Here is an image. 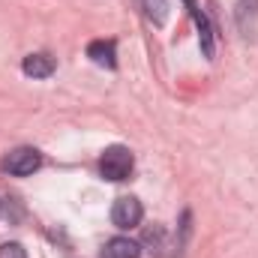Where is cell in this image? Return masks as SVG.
Returning a JSON list of instances; mask_svg holds the SVG:
<instances>
[{
    "label": "cell",
    "instance_id": "obj_1",
    "mask_svg": "<svg viewBox=\"0 0 258 258\" xmlns=\"http://www.w3.org/2000/svg\"><path fill=\"white\" fill-rule=\"evenodd\" d=\"M132 165H135V159H132L129 147L114 144V147H108V150L102 153V159H99V174H102L105 180L120 183V180H126L129 174H132Z\"/></svg>",
    "mask_w": 258,
    "mask_h": 258
},
{
    "label": "cell",
    "instance_id": "obj_2",
    "mask_svg": "<svg viewBox=\"0 0 258 258\" xmlns=\"http://www.w3.org/2000/svg\"><path fill=\"white\" fill-rule=\"evenodd\" d=\"M39 165H42V156H39V150H33V147H15V150H9V153L3 156V162H0V168H3L6 174H12V177H27V174H33Z\"/></svg>",
    "mask_w": 258,
    "mask_h": 258
},
{
    "label": "cell",
    "instance_id": "obj_3",
    "mask_svg": "<svg viewBox=\"0 0 258 258\" xmlns=\"http://www.w3.org/2000/svg\"><path fill=\"white\" fill-rule=\"evenodd\" d=\"M141 216H144V207H141V201L132 198V195H120V198L114 201V207H111V222H114L117 228H135V225L141 222Z\"/></svg>",
    "mask_w": 258,
    "mask_h": 258
},
{
    "label": "cell",
    "instance_id": "obj_4",
    "mask_svg": "<svg viewBox=\"0 0 258 258\" xmlns=\"http://www.w3.org/2000/svg\"><path fill=\"white\" fill-rule=\"evenodd\" d=\"M186 3V9H189V15H192L195 27H198V39H201V51L207 54V57H213L216 54V42H213V24H210V18H207V12L195 3V0H183Z\"/></svg>",
    "mask_w": 258,
    "mask_h": 258
},
{
    "label": "cell",
    "instance_id": "obj_5",
    "mask_svg": "<svg viewBox=\"0 0 258 258\" xmlns=\"http://www.w3.org/2000/svg\"><path fill=\"white\" fill-rule=\"evenodd\" d=\"M87 57L96 66H105V69H114L117 66V45L114 39H96L87 45Z\"/></svg>",
    "mask_w": 258,
    "mask_h": 258
},
{
    "label": "cell",
    "instance_id": "obj_6",
    "mask_svg": "<svg viewBox=\"0 0 258 258\" xmlns=\"http://www.w3.org/2000/svg\"><path fill=\"white\" fill-rule=\"evenodd\" d=\"M102 258H138L141 255V246L129 237H111L105 246H102Z\"/></svg>",
    "mask_w": 258,
    "mask_h": 258
},
{
    "label": "cell",
    "instance_id": "obj_7",
    "mask_svg": "<svg viewBox=\"0 0 258 258\" xmlns=\"http://www.w3.org/2000/svg\"><path fill=\"white\" fill-rule=\"evenodd\" d=\"M21 69L30 78H48V75H54V57L51 54H27Z\"/></svg>",
    "mask_w": 258,
    "mask_h": 258
},
{
    "label": "cell",
    "instance_id": "obj_8",
    "mask_svg": "<svg viewBox=\"0 0 258 258\" xmlns=\"http://www.w3.org/2000/svg\"><path fill=\"white\" fill-rule=\"evenodd\" d=\"M255 18H258V0H240L237 3V27H240L243 36H252Z\"/></svg>",
    "mask_w": 258,
    "mask_h": 258
},
{
    "label": "cell",
    "instance_id": "obj_9",
    "mask_svg": "<svg viewBox=\"0 0 258 258\" xmlns=\"http://www.w3.org/2000/svg\"><path fill=\"white\" fill-rule=\"evenodd\" d=\"M138 6L144 9L147 21H153L156 27L165 24V18H168V3H165V0H138Z\"/></svg>",
    "mask_w": 258,
    "mask_h": 258
},
{
    "label": "cell",
    "instance_id": "obj_10",
    "mask_svg": "<svg viewBox=\"0 0 258 258\" xmlns=\"http://www.w3.org/2000/svg\"><path fill=\"white\" fill-rule=\"evenodd\" d=\"M0 258H27L21 243H3L0 246Z\"/></svg>",
    "mask_w": 258,
    "mask_h": 258
}]
</instances>
